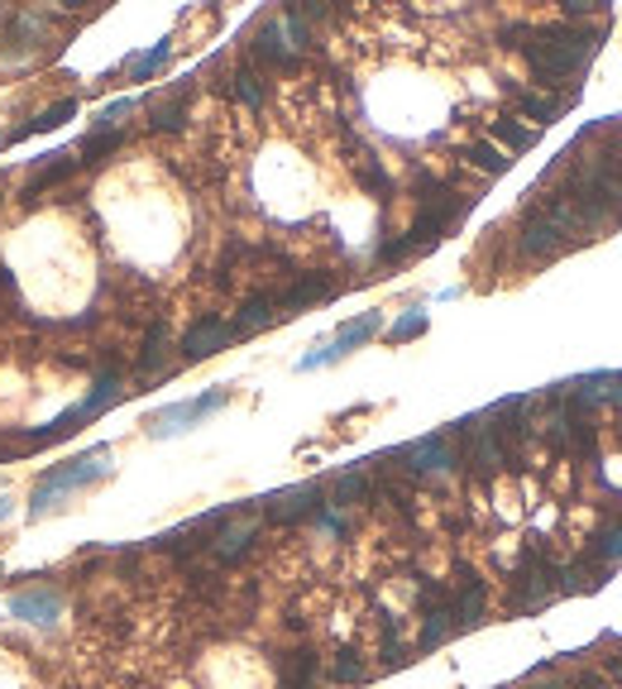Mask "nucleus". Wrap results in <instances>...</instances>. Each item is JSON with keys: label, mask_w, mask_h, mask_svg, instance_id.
Segmentation results:
<instances>
[{"label": "nucleus", "mask_w": 622, "mask_h": 689, "mask_svg": "<svg viewBox=\"0 0 622 689\" xmlns=\"http://www.w3.org/2000/svg\"><path fill=\"white\" fill-rule=\"evenodd\" d=\"M527 63L546 86H560L580 72L599 49V29H580V24H551V29H531L527 34Z\"/></svg>", "instance_id": "1"}, {"label": "nucleus", "mask_w": 622, "mask_h": 689, "mask_svg": "<svg viewBox=\"0 0 622 689\" xmlns=\"http://www.w3.org/2000/svg\"><path fill=\"white\" fill-rule=\"evenodd\" d=\"M106 474H110V451H106V445H96V451H86V455H77V459H67V465H57V469L43 474V479L34 484V498H29V512L49 517L57 498H67L72 488H86V484L106 479Z\"/></svg>", "instance_id": "2"}, {"label": "nucleus", "mask_w": 622, "mask_h": 689, "mask_svg": "<svg viewBox=\"0 0 622 689\" xmlns=\"http://www.w3.org/2000/svg\"><path fill=\"white\" fill-rule=\"evenodd\" d=\"M225 388H211V393H201L192 402H172V407L154 412L149 416V436H178V431H187L192 422H201V416H211L215 407H225Z\"/></svg>", "instance_id": "3"}, {"label": "nucleus", "mask_w": 622, "mask_h": 689, "mask_svg": "<svg viewBox=\"0 0 622 689\" xmlns=\"http://www.w3.org/2000/svg\"><path fill=\"white\" fill-rule=\"evenodd\" d=\"M379 311H365V316H355V321H345L340 330H336V340L330 344H321V350H312L307 359H302L297 369H321V364H330V359H340V354H350L355 344H365V340H373L379 336Z\"/></svg>", "instance_id": "4"}, {"label": "nucleus", "mask_w": 622, "mask_h": 689, "mask_svg": "<svg viewBox=\"0 0 622 689\" xmlns=\"http://www.w3.org/2000/svg\"><path fill=\"white\" fill-rule=\"evenodd\" d=\"M254 537H259V522L244 508H230V517L221 522V531L211 537V555L221 560V565H235V560L250 551L254 545Z\"/></svg>", "instance_id": "5"}, {"label": "nucleus", "mask_w": 622, "mask_h": 689, "mask_svg": "<svg viewBox=\"0 0 622 689\" xmlns=\"http://www.w3.org/2000/svg\"><path fill=\"white\" fill-rule=\"evenodd\" d=\"M316 498H321L316 484H297V488H283V494L264 498V512H268V522H302V517H312L321 508Z\"/></svg>", "instance_id": "6"}, {"label": "nucleus", "mask_w": 622, "mask_h": 689, "mask_svg": "<svg viewBox=\"0 0 622 689\" xmlns=\"http://www.w3.org/2000/svg\"><path fill=\"white\" fill-rule=\"evenodd\" d=\"M484 603H488V594H484V584H479V574H474L470 565H460L455 570V627H479L484 623Z\"/></svg>", "instance_id": "7"}, {"label": "nucleus", "mask_w": 622, "mask_h": 689, "mask_svg": "<svg viewBox=\"0 0 622 689\" xmlns=\"http://www.w3.org/2000/svg\"><path fill=\"white\" fill-rule=\"evenodd\" d=\"M230 340H235V326H225L221 316H201V321L182 336V354H187V359H207V354H215V350H225Z\"/></svg>", "instance_id": "8"}, {"label": "nucleus", "mask_w": 622, "mask_h": 689, "mask_svg": "<svg viewBox=\"0 0 622 689\" xmlns=\"http://www.w3.org/2000/svg\"><path fill=\"white\" fill-rule=\"evenodd\" d=\"M523 254H531V258H556L560 250H566V235H560V230L546 221L541 211H531L527 221H523Z\"/></svg>", "instance_id": "9"}, {"label": "nucleus", "mask_w": 622, "mask_h": 689, "mask_svg": "<svg viewBox=\"0 0 622 689\" xmlns=\"http://www.w3.org/2000/svg\"><path fill=\"white\" fill-rule=\"evenodd\" d=\"M412 474H436V469H451L455 465V451H451V436H422L417 445L402 451Z\"/></svg>", "instance_id": "10"}, {"label": "nucleus", "mask_w": 622, "mask_h": 689, "mask_svg": "<svg viewBox=\"0 0 622 689\" xmlns=\"http://www.w3.org/2000/svg\"><path fill=\"white\" fill-rule=\"evenodd\" d=\"M10 613L24 617V623L49 627V623H57V613H63V598H57L53 589H29V594H14L10 598Z\"/></svg>", "instance_id": "11"}, {"label": "nucleus", "mask_w": 622, "mask_h": 689, "mask_svg": "<svg viewBox=\"0 0 622 689\" xmlns=\"http://www.w3.org/2000/svg\"><path fill=\"white\" fill-rule=\"evenodd\" d=\"M330 293H336L330 273H307V278H297V283L278 297V307H283L287 316H293V311H302V307H312V301H326Z\"/></svg>", "instance_id": "12"}, {"label": "nucleus", "mask_w": 622, "mask_h": 689, "mask_svg": "<svg viewBox=\"0 0 622 689\" xmlns=\"http://www.w3.org/2000/svg\"><path fill=\"white\" fill-rule=\"evenodd\" d=\"M283 20H268L264 29L254 34V57L259 63H268V67H293V53H287V43H283Z\"/></svg>", "instance_id": "13"}, {"label": "nucleus", "mask_w": 622, "mask_h": 689, "mask_svg": "<svg viewBox=\"0 0 622 689\" xmlns=\"http://www.w3.org/2000/svg\"><path fill=\"white\" fill-rule=\"evenodd\" d=\"M278 307V297L273 293H259V297H250L240 307V316H235V336H254V330H264V326H273L283 311H273Z\"/></svg>", "instance_id": "14"}, {"label": "nucleus", "mask_w": 622, "mask_h": 689, "mask_svg": "<svg viewBox=\"0 0 622 689\" xmlns=\"http://www.w3.org/2000/svg\"><path fill=\"white\" fill-rule=\"evenodd\" d=\"M584 560H589V565H599V570L622 565V517H618V522H609L594 541H589V555Z\"/></svg>", "instance_id": "15"}, {"label": "nucleus", "mask_w": 622, "mask_h": 689, "mask_svg": "<svg viewBox=\"0 0 622 689\" xmlns=\"http://www.w3.org/2000/svg\"><path fill=\"white\" fill-rule=\"evenodd\" d=\"M115 402H120V373L106 369V373L96 379L92 393H86V402H77V412L86 416V422H92V416H101L106 407H115Z\"/></svg>", "instance_id": "16"}, {"label": "nucleus", "mask_w": 622, "mask_h": 689, "mask_svg": "<svg viewBox=\"0 0 622 689\" xmlns=\"http://www.w3.org/2000/svg\"><path fill=\"white\" fill-rule=\"evenodd\" d=\"M316 670H321V660H316V651H287L283 656V689H312Z\"/></svg>", "instance_id": "17"}, {"label": "nucleus", "mask_w": 622, "mask_h": 689, "mask_svg": "<svg viewBox=\"0 0 622 689\" xmlns=\"http://www.w3.org/2000/svg\"><path fill=\"white\" fill-rule=\"evenodd\" d=\"M49 158H53V163H43V168L34 172V178H29L24 197H43V192H49V187H57V182H63L72 168H77V158H67V153H49Z\"/></svg>", "instance_id": "18"}, {"label": "nucleus", "mask_w": 622, "mask_h": 689, "mask_svg": "<svg viewBox=\"0 0 622 689\" xmlns=\"http://www.w3.org/2000/svg\"><path fill=\"white\" fill-rule=\"evenodd\" d=\"M451 632H455V613H451V603H445V608H431L426 613V627H422V651H436L441 642H451Z\"/></svg>", "instance_id": "19"}, {"label": "nucleus", "mask_w": 622, "mask_h": 689, "mask_svg": "<svg viewBox=\"0 0 622 689\" xmlns=\"http://www.w3.org/2000/svg\"><path fill=\"white\" fill-rule=\"evenodd\" d=\"M355 168H359V182H365V192H373V197H393V178L383 172V163L373 158L369 149L355 158Z\"/></svg>", "instance_id": "20"}, {"label": "nucleus", "mask_w": 622, "mask_h": 689, "mask_svg": "<svg viewBox=\"0 0 622 689\" xmlns=\"http://www.w3.org/2000/svg\"><path fill=\"white\" fill-rule=\"evenodd\" d=\"M164 344H168V326L154 321L149 336H144V350H139V373H158V369H164V354H168Z\"/></svg>", "instance_id": "21"}, {"label": "nucleus", "mask_w": 622, "mask_h": 689, "mask_svg": "<svg viewBox=\"0 0 622 689\" xmlns=\"http://www.w3.org/2000/svg\"><path fill=\"white\" fill-rule=\"evenodd\" d=\"M560 445H566V451L570 455H594V445H599V431L594 426H589L584 422V416H570V422H566V441H560Z\"/></svg>", "instance_id": "22"}, {"label": "nucleus", "mask_w": 622, "mask_h": 689, "mask_svg": "<svg viewBox=\"0 0 622 689\" xmlns=\"http://www.w3.org/2000/svg\"><path fill=\"white\" fill-rule=\"evenodd\" d=\"M488 129H494V135H498L503 144H508V149H517V153H523V149H531V144H537V129L517 125L513 115H498V120H488Z\"/></svg>", "instance_id": "23"}, {"label": "nucleus", "mask_w": 622, "mask_h": 689, "mask_svg": "<svg viewBox=\"0 0 622 689\" xmlns=\"http://www.w3.org/2000/svg\"><path fill=\"white\" fill-rule=\"evenodd\" d=\"M72 115H77V100H57V106L43 110L34 125H24V129H14V135H6V144H10V139H24V135H39V129H53V125L72 120Z\"/></svg>", "instance_id": "24"}, {"label": "nucleus", "mask_w": 622, "mask_h": 689, "mask_svg": "<svg viewBox=\"0 0 622 689\" xmlns=\"http://www.w3.org/2000/svg\"><path fill=\"white\" fill-rule=\"evenodd\" d=\"M465 158H470V163L479 168V172H488V178H498V172H508V163H513V158L503 153V149H494V144H470V149H465Z\"/></svg>", "instance_id": "25"}, {"label": "nucleus", "mask_w": 622, "mask_h": 689, "mask_svg": "<svg viewBox=\"0 0 622 689\" xmlns=\"http://www.w3.org/2000/svg\"><path fill=\"white\" fill-rule=\"evenodd\" d=\"M182 120H187V100L182 96H168V100H154L149 106L154 129H182Z\"/></svg>", "instance_id": "26"}, {"label": "nucleus", "mask_w": 622, "mask_h": 689, "mask_svg": "<svg viewBox=\"0 0 622 689\" xmlns=\"http://www.w3.org/2000/svg\"><path fill=\"white\" fill-rule=\"evenodd\" d=\"M330 680H336V685H365L369 666L355 651H336V660H330Z\"/></svg>", "instance_id": "27"}, {"label": "nucleus", "mask_w": 622, "mask_h": 689, "mask_svg": "<svg viewBox=\"0 0 622 689\" xmlns=\"http://www.w3.org/2000/svg\"><path fill=\"white\" fill-rule=\"evenodd\" d=\"M517 110L523 115H531L537 125H551L556 115H560V100H551V96H537V92H517Z\"/></svg>", "instance_id": "28"}, {"label": "nucleus", "mask_w": 622, "mask_h": 689, "mask_svg": "<svg viewBox=\"0 0 622 689\" xmlns=\"http://www.w3.org/2000/svg\"><path fill=\"white\" fill-rule=\"evenodd\" d=\"M235 96H240L250 110H264V82H259L254 67H240V72H235Z\"/></svg>", "instance_id": "29"}, {"label": "nucleus", "mask_w": 622, "mask_h": 689, "mask_svg": "<svg viewBox=\"0 0 622 689\" xmlns=\"http://www.w3.org/2000/svg\"><path fill=\"white\" fill-rule=\"evenodd\" d=\"M369 498V479L365 474H340L336 479V508H355V502Z\"/></svg>", "instance_id": "30"}, {"label": "nucleus", "mask_w": 622, "mask_h": 689, "mask_svg": "<svg viewBox=\"0 0 622 689\" xmlns=\"http://www.w3.org/2000/svg\"><path fill=\"white\" fill-rule=\"evenodd\" d=\"M168 49H172V43H158V49H149L144 57H135V63H129V72H135V77H149V72L168 57Z\"/></svg>", "instance_id": "31"}, {"label": "nucleus", "mask_w": 622, "mask_h": 689, "mask_svg": "<svg viewBox=\"0 0 622 689\" xmlns=\"http://www.w3.org/2000/svg\"><path fill=\"white\" fill-rule=\"evenodd\" d=\"M422 330H426V311H408L393 326V340H412V336H422Z\"/></svg>", "instance_id": "32"}, {"label": "nucleus", "mask_w": 622, "mask_h": 689, "mask_svg": "<svg viewBox=\"0 0 622 689\" xmlns=\"http://www.w3.org/2000/svg\"><path fill=\"white\" fill-rule=\"evenodd\" d=\"M110 149H120V135H115V129H110V135H92V139L82 144V153H86V158H106Z\"/></svg>", "instance_id": "33"}, {"label": "nucleus", "mask_w": 622, "mask_h": 689, "mask_svg": "<svg viewBox=\"0 0 622 689\" xmlns=\"http://www.w3.org/2000/svg\"><path fill=\"white\" fill-rule=\"evenodd\" d=\"M570 685H574V689H609V675H599V670H580Z\"/></svg>", "instance_id": "34"}, {"label": "nucleus", "mask_w": 622, "mask_h": 689, "mask_svg": "<svg viewBox=\"0 0 622 689\" xmlns=\"http://www.w3.org/2000/svg\"><path fill=\"white\" fill-rule=\"evenodd\" d=\"M566 14H570V20H589V14H599V6H594V0H570Z\"/></svg>", "instance_id": "35"}, {"label": "nucleus", "mask_w": 622, "mask_h": 689, "mask_svg": "<svg viewBox=\"0 0 622 689\" xmlns=\"http://www.w3.org/2000/svg\"><path fill=\"white\" fill-rule=\"evenodd\" d=\"M531 689H574L570 680H541V685H531Z\"/></svg>", "instance_id": "36"}, {"label": "nucleus", "mask_w": 622, "mask_h": 689, "mask_svg": "<svg viewBox=\"0 0 622 689\" xmlns=\"http://www.w3.org/2000/svg\"><path fill=\"white\" fill-rule=\"evenodd\" d=\"M10 512H14V502H10L6 494H0V522H6V517H10Z\"/></svg>", "instance_id": "37"}, {"label": "nucleus", "mask_w": 622, "mask_h": 689, "mask_svg": "<svg viewBox=\"0 0 622 689\" xmlns=\"http://www.w3.org/2000/svg\"><path fill=\"white\" fill-rule=\"evenodd\" d=\"M609 675H613V680H622V656L613 660V666H609Z\"/></svg>", "instance_id": "38"}, {"label": "nucleus", "mask_w": 622, "mask_h": 689, "mask_svg": "<svg viewBox=\"0 0 622 689\" xmlns=\"http://www.w3.org/2000/svg\"><path fill=\"white\" fill-rule=\"evenodd\" d=\"M0 149H6V139H0Z\"/></svg>", "instance_id": "39"}]
</instances>
